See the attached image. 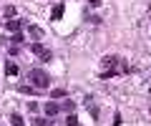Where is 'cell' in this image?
<instances>
[{
  "mask_svg": "<svg viewBox=\"0 0 151 126\" xmlns=\"http://www.w3.org/2000/svg\"><path fill=\"white\" fill-rule=\"evenodd\" d=\"M28 81H33V86L40 88V91H45V88L50 86V78H48V73H45L43 68H33V71H28Z\"/></svg>",
  "mask_w": 151,
  "mask_h": 126,
  "instance_id": "cell-1",
  "label": "cell"
},
{
  "mask_svg": "<svg viewBox=\"0 0 151 126\" xmlns=\"http://www.w3.org/2000/svg\"><path fill=\"white\" fill-rule=\"evenodd\" d=\"M30 50H33L35 55H40V60H48V58H50V50L45 48L43 43H33V45H30Z\"/></svg>",
  "mask_w": 151,
  "mask_h": 126,
  "instance_id": "cell-2",
  "label": "cell"
},
{
  "mask_svg": "<svg viewBox=\"0 0 151 126\" xmlns=\"http://www.w3.org/2000/svg\"><path fill=\"white\" fill-rule=\"evenodd\" d=\"M55 114H60V106L55 104V101H48V104H45V116H50V119H53Z\"/></svg>",
  "mask_w": 151,
  "mask_h": 126,
  "instance_id": "cell-3",
  "label": "cell"
},
{
  "mask_svg": "<svg viewBox=\"0 0 151 126\" xmlns=\"http://www.w3.org/2000/svg\"><path fill=\"white\" fill-rule=\"evenodd\" d=\"M5 28H8V30H10V33H20L23 23L18 20V18H13V20H8V23H5Z\"/></svg>",
  "mask_w": 151,
  "mask_h": 126,
  "instance_id": "cell-4",
  "label": "cell"
},
{
  "mask_svg": "<svg viewBox=\"0 0 151 126\" xmlns=\"http://www.w3.org/2000/svg\"><path fill=\"white\" fill-rule=\"evenodd\" d=\"M5 73H8V76H18V66L13 63V60H10V63H5Z\"/></svg>",
  "mask_w": 151,
  "mask_h": 126,
  "instance_id": "cell-5",
  "label": "cell"
},
{
  "mask_svg": "<svg viewBox=\"0 0 151 126\" xmlns=\"http://www.w3.org/2000/svg\"><path fill=\"white\" fill-rule=\"evenodd\" d=\"M10 124H13V126H25V121H23L20 114H13V116H10Z\"/></svg>",
  "mask_w": 151,
  "mask_h": 126,
  "instance_id": "cell-6",
  "label": "cell"
},
{
  "mask_svg": "<svg viewBox=\"0 0 151 126\" xmlns=\"http://www.w3.org/2000/svg\"><path fill=\"white\" fill-rule=\"evenodd\" d=\"M63 18V5H55L53 8V20H60Z\"/></svg>",
  "mask_w": 151,
  "mask_h": 126,
  "instance_id": "cell-7",
  "label": "cell"
},
{
  "mask_svg": "<svg viewBox=\"0 0 151 126\" xmlns=\"http://www.w3.org/2000/svg\"><path fill=\"white\" fill-rule=\"evenodd\" d=\"M30 35L33 38H43V30H40L38 25H30Z\"/></svg>",
  "mask_w": 151,
  "mask_h": 126,
  "instance_id": "cell-8",
  "label": "cell"
},
{
  "mask_svg": "<svg viewBox=\"0 0 151 126\" xmlns=\"http://www.w3.org/2000/svg\"><path fill=\"white\" fill-rule=\"evenodd\" d=\"M35 126H53V121H50V116L48 119H35Z\"/></svg>",
  "mask_w": 151,
  "mask_h": 126,
  "instance_id": "cell-9",
  "label": "cell"
},
{
  "mask_svg": "<svg viewBox=\"0 0 151 126\" xmlns=\"http://www.w3.org/2000/svg\"><path fill=\"white\" fill-rule=\"evenodd\" d=\"M10 40H13V45H20V43H23V33H13Z\"/></svg>",
  "mask_w": 151,
  "mask_h": 126,
  "instance_id": "cell-10",
  "label": "cell"
},
{
  "mask_svg": "<svg viewBox=\"0 0 151 126\" xmlns=\"http://www.w3.org/2000/svg\"><path fill=\"white\" fill-rule=\"evenodd\" d=\"M60 109H63V111H68V114H70V111H73V109H76V104H73V101H65V104H63V106H60Z\"/></svg>",
  "mask_w": 151,
  "mask_h": 126,
  "instance_id": "cell-11",
  "label": "cell"
},
{
  "mask_svg": "<svg viewBox=\"0 0 151 126\" xmlns=\"http://www.w3.org/2000/svg\"><path fill=\"white\" fill-rule=\"evenodd\" d=\"M65 124H68V126H78V119H76L73 114H68V119H65Z\"/></svg>",
  "mask_w": 151,
  "mask_h": 126,
  "instance_id": "cell-12",
  "label": "cell"
},
{
  "mask_svg": "<svg viewBox=\"0 0 151 126\" xmlns=\"http://www.w3.org/2000/svg\"><path fill=\"white\" fill-rule=\"evenodd\" d=\"M50 96H53V99H63V96H65V91H63V88H55V91L50 93Z\"/></svg>",
  "mask_w": 151,
  "mask_h": 126,
  "instance_id": "cell-13",
  "label": "cell"
},
{
  "mask_svg": "<svg viewBox=\"0 0 151 126\" xmlns=\"http://www.w3.org/2000/svg\"><path fill=\"white\" fill-rule=\"evenodd\" d=\"M5 15H8V18H13V15H15V8L8 5V8H5Z\"/></svg>",
  "mask_w": 151,
  "mask_h": 126,
  "instance_id": "cell-14",
  "label": "cell"
},
{
  "mask_svg": "<svg viewBox=\"0 0 151 126\" xmlns=\"http://www.w3.org/2000/svg\"><path fill=\"white\" fill-rule=\"evenodd\" d=\"M91 5H93V8H98V5H101V0H91Z\"/></svg>",
  "mask_w": 151,
  "mask_h": 126,
  "instance_id": "cell-15",
  "label": "cell"
}]
</instances>
